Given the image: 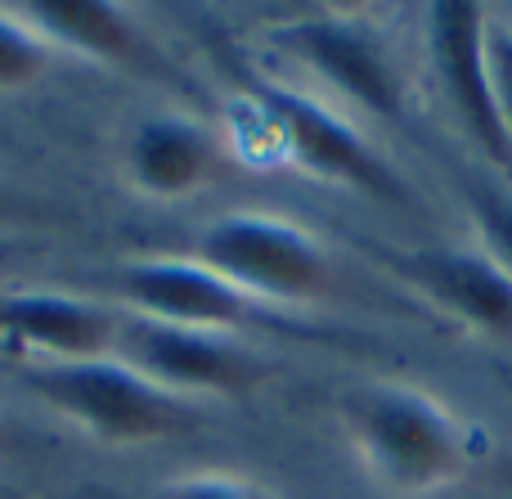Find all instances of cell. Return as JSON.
<instances>
[{
  "label": "cell",
  "mask_w": 512,
  "mask_h": 499,
  "mask_svg": "<svg viewBox=\"0 0 512 499\" xmlns=\"http://www.w3.org/2000/svg\"><path fill=\"white\" fill-rule=\"evenodd\" d=\"M396 270L468 329L512 342V275L486 248L414 252V257H400Z\"/></svg>",
  "instance_id": "30bf717a"
},
{
  "label": "cell",
  "mask_w": 512,
  "mask_h": 499,
  "mask_svg": "<svg viewBox=\"0 0 512 499\" xmlns=\"http://www.w3.org/2000/svg\"><path fill=\"white\" fill-rule=\"evenodd\" d=\"M167 499H261V495L243 482H230V477H189V482L171 486Z\"/></svg>",
  "instance_id": "2e32d148"
},
{
  "label": "cell",
  "mask_w": 512,
  "mask_h": 499,
  "mask_svg": "<svg viewBox=\"0 0 512 499\" xmlns=\"http://www.w3.org/2000/svg\"><path fill=\"white\" fill-rule=\"evenodd\" d=\"M54 50L45 45V36L18 14V5L0 9V90L32 86L36 77H45Z\"/></svg>",
  "instance_id": "4fadbf2b"
},
{
  "label": "cell",
  "mask_w": 512,
  "mask_h": 499,
  "mask_svg": "<svg viewBox=\"0 0 512 499\" xmlns=\"http://www.w3.org/2000/svg\"><path fill=\"white\" fill-rule=\"evenodd\" d=\"M360 464L396 495H432L468 464L463 428L436 396L409 383L364 387L346 410Z\"/></svg>",
  "instance_id": "6da1fadb"
},
{
  "label": "cell",
  "mask_w": 512,
  "mask_h": 499,
  "mask_svg": "<svg viewBox=\"0 0 512 499\" xmlns=\"http://www.w3.org/2000/svg\"><path fill=\"white\" fill-rule=\"evenodd\" d=\"M468 203H472V216H477L486 252L512 275V185L477 180V185H468Z\"/></svg>",
  "instance_id": "5bb4252c"
},
{
  "label": "cell",
  "mask_w": 512,
  "mask_h": 499,
  "mask_svg": "<svg viewBox=\"0 0 512 499\" xmlns=\"http://www.w3.org/2000/svg\"><path fill=\"white\" fill-rule=\"evenodd\" d=\"M486 9L472 0H436L427 9V59L441 81L454 122L495 167L512 171V140L499 117L495 81L486 63Z\"/></svg>",
  "instance_id": "52a82bcc"
},
{
  "label": "cell",
  "mask_w": 512,
  "mask_h": 499,
  "mask_svg": "<svg viewBox=\"0 0 512 499\" xmlns=\"http://www.w3.org/2000/svg\"><path fill=\"white\" fill-rule=\"evenodd\" d=\"M18 14L45 36V45H63L86 59H113V63H140L144 41L126 9L104 5V0H36L18 5Z\"/></svg>",
  "instance_id": "7c38bea8"
},
{
  "label": "cell",
  "mask_w": 512,
  "mask_h": 499,
  "mask_svg": "<svg viewBox=\"0 0 512 499\" xmlns=\"http://www.w3.org/2000/svg\"><path fill=\"white\" fill-rule=\"evenodd\" d=\"M122 315L68 293H0V351L23 369L113 356Z\"/></svg>",
  "instance_id": "9c48e42d"
},
{
  "label": "cell",
  "mask_w": 512,
  "mask_h": 499,
  "mask_svg": "<svg viewBox=\"0 0 512 499\" xmlns=\"http://www.w3.org/2000/svg\"><path fill=\"white\" fill-rule=\"evenodd\" d=\"M486 63H490V81H495V99H499V117L512 140V27L490 23L486 27Z\"/></svg>",
  "instance_id": "9a60e30c"
},
{
  "label": "cell",
  "mask_w": 512,
  "mask_h": 499,
  "mask_svg": "<svg viewBox=\"0 0 512 499\" xmlns=\"http://www.w3.org/2000/svg\"><path fill=\"white\" fill-rule=\"evenodd\" d=\"M117 297L131 315L185 329L234 333L239 324L265 315L261 302L225 284L198 257H135L117 266Z\"/></svg>",
  "instance_id": "ba28073f"
},
{
  "label": "cell",
  "mask_w": 512,
  "mask_h": 499,
  "mask_svg": "<svg viewBox=\"0 0 512 499\" xmlns=\"http://www.w3.org/2000/svg\"><path fill=\"white\" fill-rule=\"evenodd\" d=\"M0 207H5V203H0Z\"/></svg>",
  "instance_id": "e0dca14e"
},
{
  "label": "cell",
  "mask_w": 512,
  "mask_h": 499,
  "mask_svg": "<svg viewBox=\"0 0 512 499\" xmlns=\"http://www.w3.org/2000/svg\"><path fill=\"white\" fill-rule=\"evenodd\" d=\"M216 171H221V140L194 117L158 113L135 126L126 144V176L140 194L153 198L194 194Z\"/></svg>",
  "instance_id": "8fae6325"
},
{
  "label": "cell",
  "mask_w": 512,
  "mask_h": 499,
  "mask_svg": "<svg viewBox=\"0 0 512 499\" xmlns=\"http://www.w3.org/2000/svg\"><path fill=\"white\" fill-rule=\"evenodd\" d=\"M113 356L171 396H243L265 378V365L234 333L185 329L144 315H122Z\"/></svg>",
  "instance_id": "8992f818"
},
{
  "label": "cell",
  "mask_w": 512,
  "mask_h": 499,
  "mask_svg": "<svg viewBox=\"0 0 512 499\" xmlns=\"http://www.w3.org/2000/svg\"><path fill=\"white\" fill-rule=\"evenodd\" d=\"M23 374L27 387L54 414H63L90 437L113 441V446L162 441L194 428V405L185 396H171L167 387L149 383L122 356L63 360V365H36Z\"/></svg>",
  "instance_id": "7a4b0ae2"
},
{
  "label": "cell",
  "mask_w": 512,
  "mask_h": 499,
  "mask_svg": "<svg viewBox=\"0 0 512 499\" xmlns=\"http://www.w3.org/2000/svg\"><path fill=\"white\" fill-rule=\"evenodd\" d=\"M274 45L301 63L319 86L373 122L405 117V72L364 18L306 14L274 27Z\"/></svg>",
  "instance_id": "277c9868"
},
{
  "label": "cell",
  "mask_w": 512,
  "mask_h": 499,
  "mask_svg": "<svg viewBox=\"0 0 512 499\" xmlns=\"http://www.w3.org/2000/svg\"><path fill=\"white\" fill-rule=\"evenodd\" d=\"M248 104L261 113L265 131L274 135L283 158L297 162L306 176L355 185L369 189V194H391V198L400 194L387 162L373 153V144L360 135V126L346 122L342 108L274 77H248Z\"/></svg>",
  "instance_id": "5b68a950"
},
{
  "label": "cell",
  "mask_w": 512,
  "mask_h": 499,
  "mask_svg": "<svg viewBox=\"0 0 512 499\" xmlns=\"http://www.w3.org/2000/svg\"><path fill=\"white\" fill-rule=\"evenodd\" d=\"M207 270L248 293L261 306H297L315 302L328 288V257L310 230L283 216L234 212L203 225L194 252Z\"/></svg>",
  "instance_id": "3957f363"
}]
</instances>
